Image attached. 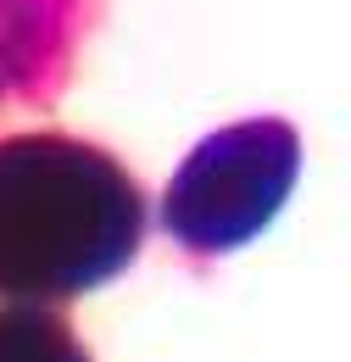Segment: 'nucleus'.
<instances>
[{"mask_svg":"<svg viewBox=\"0 0 351 362\" xmlns=\"http://www.w3.org/2000/svg\"><path fill=\"white\" fill-rule=\"evenodd\" d=\"M0 362H89L56 307H0Z\"/></svg>","mask_w":351,"mask_h":362,"instance_id":"20e7f679","label":"nucleus"},{"mask_svg":"<svg viewBox=\"0 0 351 362\" xmlns=\"http://www.w3.org/2000/svg\"><path fill=\"white\" fill-rule=\"evenodd\" d=\"M145 240L134 173L73 134H0V307H62L129 273Z\"/></svg>","mask_w":351,"mask_h":362,"instance_id":"f257e3e1","label":"nucleus"},{"mask_svg":"<svg viewBox=\"0 0 351 362\" xmlns=\"http://www.w3.org/2000/svg\"><path fill=\"white\" fill-rule=\"evenodd\" d=\"M106 0H0V123L56 106Z\"/></svg>","mask_w":351,"mask_h":362,"instance_id":"7ed1b4c3","label":"nucleus"},{"mask_svg":"<svg viewBox=\"0 0 351 362\" xmlns=\"http://www.w3.org/2000/svg\"><path fill=\"white\" fill-rule=\"evenodd\" d=\"M301 134L284 117H246L207 134L162 189V228L178 251L218 262L251 245L290 201Z\"/></svg>","mask_w":351,"mask_h":362,"instance_id":"f03ea898","label":"nucleus"}]
</instances>
